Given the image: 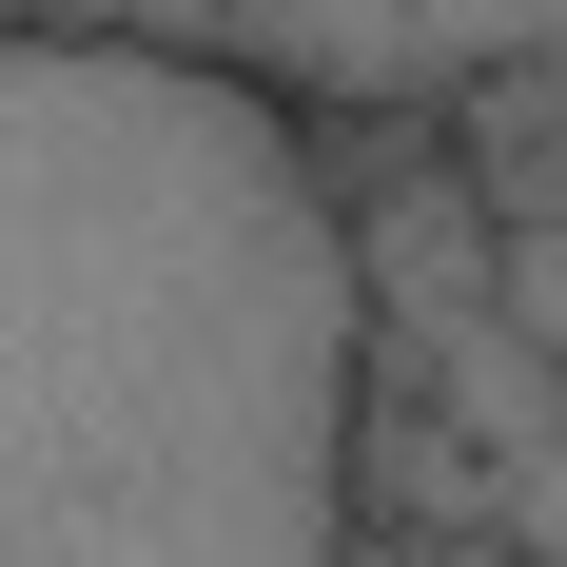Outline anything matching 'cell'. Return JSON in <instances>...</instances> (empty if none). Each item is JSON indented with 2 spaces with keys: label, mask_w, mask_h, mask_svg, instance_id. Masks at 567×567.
I'll list each match as a JSON object with an SVG mask.
<instances>
[{
  "label": "cell",
  "mask_w": 567,
  "mask_h": 567,
  "mask_svg": "<svg viewBox=\"0 0 567 567\" xmlns=\"http://www.w3.org/2000/svg\"><path fill=\"white\" fill-rule=\"evenodd\" d=\"M372 352L293 79L0 20V567H372Z\"/></svg>",
  "instance_id": "obj_1"
},
{
  "label": "cell",
  "mask_w": 567,
  "mask_h": 567,
  "mask_svg": "<svg viewBox=\"0 0 567 567\" xmlns=\"http://www.w3.org/2000/svg\"><path fill=\"white\" fill-rule=\"evenodd\" d=\"M99 20H176V40H235L255 79H333V99H470L509 59H567V0H99Z\"/></svg>",
  "instance_id": "obj_2"
},
{
  "label": "cell",
  "mask_w": 567,
  "mask_h": 567,
  "mask_svg": "<svg viewBox=\"0 0 567 567\" xmlns=\"http://www.w3.org/2000/svg\"><path fill=\"white\" fill-rule=\"evenodd\" d=\"M352 255H372V313H489L509 293V216H489V176H411V196H352Z\"/></svg>",
  "instance_id": "obj_3"
}]
</instances>
